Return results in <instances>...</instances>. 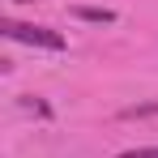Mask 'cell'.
<instances>
[{"mask_svg":"<svg viewBox=\"0 0 158 158\" xmlns=\"http://www.w3.org/2000/svg\"><path fill=\"white\" fill-rule=\"evenodd\" d=\"M0 34L9 43H26V47H43V52H64V34L52 26H30V22H13L4 17L0 22Z\"/></svg>","mask_w":158,"mask_h":158,"instance_id":"1","label":"cell"},{"mask_svg":"<svg viewBox=\"0 0 158 158\" xmlns=\"http://www.w3.org/2000/svg\"><path fill=\"white\" fill-rule=\"evenodd\" d=\"M115 158H158V145H145V150H128V154H115Z\"/></svg>","mask_w":158,"mask_h":158,"instance_id":"2","label":"cell"},{"mask_svg":"<svg viewBox=\"0 0 158 158\" xmlns=\"http://www.w3.org/2000/svg\"><path fill=\"white\" fill-rule=\"evenodd\" d=\"M81 17H90V22H111L107 9H81Z\"/></svg>","mask_w":158,"mask_h":158,"instance_id":"3","label":"cell"}]
</instances>
